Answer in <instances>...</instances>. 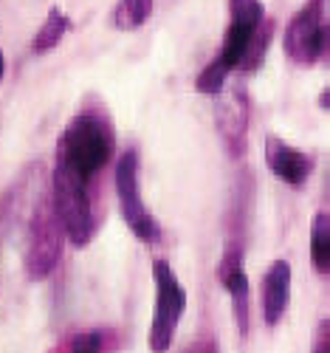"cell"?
Returning a JSON list of instances; mask_svg holds the SVG:
<instances>
[{"instance_id":"cell-1","label":"cell","mask_w":330,"mask_h":353,"mask_svg":"<svg viewBox=\"0 0 330 353\" xmlns=\"http://www.w3.org/2000/svg\"><path fill=\"white\" fill-rule=\"evenodd\" d=\"M116 153V130L102 105H85L71 116L56 141L54 164L65 167L76 179L94 184L96 175L110 164Z\"/></svg>"},{"instance_id":"cell-2","label":"cell","mask_w":330,"mask_h":353,"mask_svg":"<svg viewBox=\"0 0 330 353\" xmlns=\"http://www.w3.org/2000/svg\"><path fill=\"white\" fill-rule=\"evenodd\" d=\"M48 198L59 223H63L65 241H71L76 249L91 243L99 226L96 207H94V184H87L76 179L74 172H68L65 167L54 164Z\"/></svg>"},{"instance_id":"cell-3","label":"cell","mask_w":330,"mask_h":353,"mask_svg":"<svg viewBox=\"0 0 330 353\" xmlns=\"http://www.w3.org/2000/svg\"><path fill=\"white\" fill-rule=\"evenodd\" d=\"M63 246H65V232L45 192L25 223V254H23L25 277L34 283L45 280L56 269L59 257H63Z\"/></svg>"},{"instance_id":"cell-4","label":"cell","mask_w":330,"mask_h":353,"mask_svg":"<svg viewBox=\"0 0 330 353\" xmlns=\"http://www.w3.org/2000/svg\"><path fill=\"white\" fill-rule=\"evenodd\" d=\"M153 283H156V308H153V322H149V350L153 353H167L175 342L178 325L187 311V288L178 280L175 269L164 257L153 260Z\"/></svg>"},{"instance_id":"cell-5","label":"cell","mask_w":330,"mask_h":353,"mask_svg":"<svg viewBox=\"0 0 330 353\" xmlns=\"http://www.w3.org/2000/svg\"><path fill=\"white\" fill-rule=\"evenodd\" d=\"M116 198H118L122 221L127 223V229L141 243H158L161 226L141 198V159L136 147L122 150V156L116 161Z\"/></svg>"},{"instance_id":"cell-6","label":"cell","mask_w":330,"mask_h":353,"mask_svg":"<svg viewBox=\"0 0 330 353\" xmlns=\"http://www.w3.org/2000/svg\"><path fill=\"white\" fill-rule=\"evenodd\" d=\"M282 51L296 65L327 60V0H308L282 32Z\"/></svg>"},{"instance_id":"cell-7","label":"cell","mask_w":330,"mask_h":353,"mask_svg":"<svg viewBox=\"0 0 330 353\" xmlns=\"http://www.w3.org/2000/svg\"><path fill=\"white\" fill-rule=\"evenodd\" d=\"M215 125L229 159L240 161L249 150V125H251V99L243 79H226L215 97Z\"/></svg>"},{"instance_id":"cell-8","label":"cell","mask_w":330,"mask_h":353,"mask_svg":"<svg viewBox=\"0 0 330 353\" xmlns=\"http://www.w3.org/2000/svg\"><path fill=\"white\" fill-rule=\"evenodd\" d=\"M229 14L231 17L226 26L220 51L212 57V63H218L226 74H234L240 63H243L251 37L265 20V3L262 0H229Z\"/></svg>"},{"instance_id":"cell-9","label":"cell","mask_w":330,"mask_h":353,"mask_svg":"<svg viewBox=\"0 0 330 353\" xmlns=\"http://www.w3.org/2000/svg\"><path fill=\"white\" fill-rule=\"evenodd\" d=\"M218 277L223 283V288L231 297V314L237 322L240 336H249V325H251V283L243 266V246H229L220 266H218Z\"/></svg>"},{"instance_id":"cell-10","label":"cell","mask_w":330,"mask_h":353,"mask_svg":"<svg viewBox=\"0 0 330 353\" xmlns=\"http://www.w3.org/2000/svg\"><path fill=\"white\" fill-rule=\"evenodd\" d=\"M265 164L280 181H285L293 190L305 187L313 172V156L288 144L285 139H280L274 133L265 136Z\"/></svg>"},{"instance_id":"cell-11","label":"cell","mask_w":330,"mask_h":353,"mask_svg":"<svg viewBox=\"0 0 330 353\" xmlns=\"http://www.w3.org/2000/svg\"><path fill=\"white\" fill-rule=\"evenodd\" d=\"M291 303V266L288 260H274L262 274L260 285V308H262V322L268 328H277L280 319L285 316Z\"/></svg>"},{"instance_id":"cell-12","label":"cell","mask_w":330,"mask_h":353,"mask_svg":"<svg viewBox=\"0 0 330 353\" xmlns=\"http://www.w3.org/2000/svg\"><path fill=\"white\" fill-rule=\"evenodd\" d=\"M74 28V20L59 9V6H51L48 9V14H45V20H43V26L37 28V34H34V40H32V51L34 54H48V51H54L59 43H63V37Z\"/></svg>"},{"instance_id":"cell-13","label":"cell","mask_w":330,"mask_h":353,"mask_svg":"<svg viewBox=\"0 0 330 353\" xmlns=\"http://www.w3.org/2000/svg\"><path fill=\"white\" fill-rule=\"evenodd\" d=\"M311 263L316 274L327 277L330 272V215L319 210L311 221Z\"/></svg>"},{"instance_id":"cell-14","label":"cell","mask_w":330,"mask_h":353,"mask_svg":"<svg viewBox=\"0 0 330 353\" xmlns=\"http://www.w3.org/2000/svg\"><path fill=\"white\" fill-rule=\"evenodd\" d=\"M156 0H116V6L110 12V26L118 32H136L141 28L149 14H153Z\"/></svg>"},{"instance_id":"cell-15","label":"cell","mask_w":330,"mask_h":353,"mask_svg":"<svg viewBox=\"0 0 330 353\" xmlns=\"http://www.w3.org/2000/svg\"><path fill=\"white\" fill-rule=\"evenodd\" d=\"M274 32H277V23L265 17L262 26L257 28V34L251 37V43H249V48H246V57H243V63H240L237 71L251 74V71H260V68H262L265 51H268V46H271V40H274Z\"/></svg>"},{"instance_id":"cell-16","label":"cell","mask_w":330,"mask_h":353,"mask_svg":"<svg viewBox=\"0 0 330 353\" xmlns=\"http://www.w3.org/2000/svg\"><path fill=\"white\" fill-rule=\"evenodd\" d=\"M71 353H105V331H82L71 339Z\"/></svg>"},{"instance_id":"cell-17","label":"cell","mask_w":330,"mask_h":353,"mask_svg":"<svg viewBox=\"0 0 330 353\" xmlns=\"http://www.w3.org/2000/svg\"><path fill=\"white\" fill-rule=\"evenodd\" d=\"M311 353H330V319H327V316H324V319L319 322V325H316Z\"/></svg>"},{"instance_id":"cell-18","label":"cell","mask_w":330,"mask_h":353,"mask_svg":"<svg viewBox=\"0 0 330 353\" xmlns=\"http://www.w3.org/2000/svg\"><path fill=\"white\" fill-rule=\"evenodd\" d=\"M187 353H218V347H215V342H209V339H203V342H198V345H192Z\"/></svg>"},{"instance_id":"cell-19","label":"cell","mask_w":330,"mask_h":353,"mask_svg":"<svg viewBox=\"0 0 330 353\" xmlns=\"http://www.w3.org/2000/svg\"><path fill=\"white\" fill-rule=\"evenodd\" d=\"M6 74V60H3V48H0V79H3Z\"/></svg>"}]
</instances>
